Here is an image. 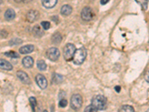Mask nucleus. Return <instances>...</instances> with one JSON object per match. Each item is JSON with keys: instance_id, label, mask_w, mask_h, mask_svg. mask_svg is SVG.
Masks as SVG:
<instances>
[{"instance_id": "nucleus-1", "label": "nucleus", "mask_w": 149, "mask_h": 112, "mask_svg": "<svg viewBox=\"0 0 149 112\" xmlns=\"http://www.w3.org/2000/svg\"><path fill=\"white\" fill-rule=\"evenodd\" d=\"M92 105L97 110H104L107 108V101L106 98L102 95H97L93 98Z\"/></svg>"}, {"instance_id": "nucleus-2", "label": "nucleus", "mask_w": 149, "mask_h": 112, "mask_svg": "<svg viewBox=\"0 0 149 112\" xmlns=\"http://www.w3.org/2000/svg\"><path fill=\"white\" fill-rule=\"evenodd\" d=\"M86 55H87V52H86V49L84 47H81L79 49H78L74 55V63L77 65H80V64H83L86 59Z\"/></svg>"}, {"instance_id": "nucleus-3", "label": "nucleus", "mask_w": 149, "mask_h": 112, "mask_svg": "<svg viewBox=\"0 0 149 112\" xmlns=\"http://www.w3.org/2000/svg\"><path fill=\"white\" fill-rule=\"evenodd\" d=\"M76 46L72 44H67L63 48V58L66 61H69L73 59L74 55L76 53Z\"/></svg>"}, {"instance_id": "nucleus-4", "label": "nucleus", "mask_w": 149, "mask_h": 112, "mask_svg": "<svg viewBox=\"0 0 149 112\" xmlns=\"http://www.w3.org/2000/svg\"><path fill=\"white\" fill-rule=\"evenodd\" d=\"M83 100L80 94H74L71 97L70 100V105L74 110H78L82 106Z\"/></svg>"}, {"instance_id": "nucleus-5", "label": "nucleus", "mask_w": 149, "mask_h": 112, "mask_svg": "<svg viewBox=\"0 0 149 112\" xmlns=\"http://www.w3.org/2000/svg\"><path fill=\"white\" fill-rule=\"evenodd\" d=\"M60 51L59 49L55 48V47H52L49 48L48 50L46 51V57L49 58V60L52 61H58V58L60 57Z\"/></svg>"}, {"instance_id": "nucleus-6", "label": "nucleus", "mask_w": 149, "mask_h": 112, "mask_svg": "<svg viewBox=\"0 0 149 112\" xmlns=\"http://www.w3.org/2000/svg\"><path fill=\"white\" fill-rule=\"evenodd\" d=\"M81 18L85 21H90L93 17V11L90 7H85L83 8L81 13Z\"/></svg>"}, {"instance_id": "nucleus-7", "label": "nucleus", "mask_w": 149, "mask_h": 112, "mask_svg": "<svg viewBox=\"0 0 149 112\" xmlns=\"http://www.w3.org/2000/svg\"><path fill=\"white\" fill-rule=\"evenodd\" d=\"M35 79H36L37 84V85L40 87V88L41 89L46 88L47 85H48V81H47L45 76H43V75L41 74H38L37 75Z\"/></svg>"}, {"instance_id": "nucleus-8", "label": "nucleus", "mask_w": 149, "mask_h": 112, "mask_svg": "<svg viewBox=\"0 0 149 112\" xmlns=\"http://www.w3.org/2000/svg\"><path fill=\"white\" fill-rule=\"evenodd\" d=\"M40 16V13L36 10H31L27 14V20L30 23L35 22Z\"/></svg>"}, {"instance_id": "nucleus-9", "label": "nucleus", "mask_w": 149, "mask_h": 112, "mask_svg": "<svg viewBox=\"0 0 149 112\" xmlns=\"http://www.w3.org/2000/svg\"><path fill=\"white\" fill-rule=\"evenodd\" d=\"M16 75H17V77L19 78V79L22 82H23L24 84H25V85H29L31 83L30 79H29V76L25 72H23V71H18Z\"/></svg>"}, {"instance_id": "nucleus-10", "label": "nucleus", "mask_w": 149, "mask_h": 112, "mask_svg": "<svg viewBox=\"0 0 149 112\" xmlns=\"http://www.w3.org/2000/svg\"><path fill=\"white\" fill-rule=\"evenodd\" d=\"M33 34L35 38H41L44 34L43 29H42L41 25H35L33 29Z\"/></svg>"}, {"instance_id": "nucleus-11", "label": "nucleus", "mask_w": 149, "mask_h": 112, "mask_svg": "<svg viewBox=\"0 0 149 112\" xmlns=\"http://www.w3.org/2000/svg\"><path fill=\"white\" fill-rule=\"evenodd\" d=\"M22 64L26 68H31L34 65V60L30 56H26L22 59Z\"/></svg>"}, {"instance_id": "nucleus-12", "label": "nucleus", "mask_w": 149, "mask_h": 112, "mask_svg": "<svg viewBox=\"0 0 149 112\" xmlns=\"http://www.w3.org/2000/svg\"><path fill=\"white\" fill-rule=\"evenodd\" d=\"M34 49V46L33 45H25L24 46H22L20 49V53L21 54H29L32 53Z\"/></svg>"}, {"instance_id": "nucleus-13", "label": "nucleus", "mask_w": 149, "mask_h": 112, "mask_svg": "<svg viewBox=\"0 0 149 112\" xmlns=\"http://www.w3.org/2000/svg\"><path fill=\"white\" fill-rule=\"evenodd\" d=\"M0 69L5 70H11L13 69V66L11 63L5 60L0 59Z\"/></svg>"}, {"instance_id": "nucleus-14", "label": "nucleus", "mask_w": 149, "mask_h": 112, "mask_svg": "<svg viewBox=\"0 0 149 112\" xmlns=\"http://www.w3.org/2000/svg\"><path fill=\"white\" fill-rule=\"evenodd\" d=\"M72 11V7L69 5H64L63 7L61 8V13L62 15H64V16H68V15L71 14V13Z\"/></svg>"}, {"instance_id": "nucleus-15", "label": "nucleus", "mask_w": 149, "mask_h": 112, "mask_svg": "<svg viewBox=\"0 0 149 112\" xmlns=\"http://www.w3.org/2000/svg\"><path fill=\"white\" fill-rule=\"evenodd\" d=\"M16 16V13L11 8L7 9L5 13V18L7 20H12L15 18Z\"/></svg>"}, {"instance_id": "nucleus-16", "label": "nucleus", "mask_w": 149, "mask_h": 112, "mask_svg": "<svg viewBox=\"0 0 149 112\" xmlns=\"http://www.w3.org/2000/svg\"><path fill=\"white\" fill-rule=\"evenodd\" d=\"M57 2H58L57 0H45V1L42 2V4L46 8H52L55 5Z\"/></svg>"}, {"instance_id": "nucleus-17", "label": "nucleus", "mask_w": 149, "mask_h": 112, "mask_svg": "<svg viewBox=\"0 0 149 112\" xmlns=\"http://www.w3.org/2000/svg\"><path fill=\"white\" fill-rule=\"evenodd\" d=\"M63 80V77L61 75L57 74V73H54L52 75V82L55 85H58V84L61 83Z\"/></svg>"}, {"instance_id": "nucleus-18", "label": "nucleus", "mask_w": 149, "mask_h": 112, "mask_svg": "<svg viewBox=\"0 0 149 112\" xmlns=\"http://www.w3.org/2000/svg\"><path fill=\"white\" fill-rule=\"evenodd\" d=\"M61 40H62V35L59 32H57L53 34V36L52 38V41L53 44H58L61 43Z\"/></svg>"}, {"instance_id": "nucleus-19", "label": "nucleus", "mask_w": 149, "mask_h": 112, "mask_svg": "<svg viewBox=\"0 0 149 112\" xmlns=\"http://www.w3.org/2000/svg\"><path fill=\"white\" fill-rule=\"evenodd\" d=\"M119 112H135L134 109L131 105H123V106L119 109Z\"/></svg>"}, {"instance_id": "nucleus-20", "label": "nucleus", "mask_w": 149, "mask_h": 112, "mask_svg": "<svg viewBox=\"0 0 149 112\" xmlns=\"http://www.w3.org/2000/svg\"><path fill=\"white\" fill-rule=\"evenodd\" d=\"M37 64L38 69L40 70H45L46 69V62L43 60H39Z\"/></svg>"}, {"instance_id": "nucleus-21", "label": "nucleus", "mask_w": 149, "mask_h": 112, "mask_svg": "<svg viewBox=\"0 0 149 112\" xmlns=\"http://www.w3.org/2000/svg\"><path fill=\"white\" fill-rule=\"evenodd\" d=\"M29 101H30L33 112H35V108H36L37 104V103L36 99H35L34 97H33V96H31V97H30V99H29Z\"/></svg>"}, {"instance_id": "nucleus-22", "label": "nucleus", "mask_w": 149, "mask_h": 112, "mask_svg": "<svg viewBox=\"0 0 149 112\" xmlns=\"http://www.w3.org/2000/svg\"><path fill=\"white\" fill-rule=\"evenodd\" d=\"M40 25H41V27L43 28L44 30H48V29H49V28H50L51 26L50 23L48 22V21H43Z\"/></svg>"}, {"instance_id": "nucleus-23", "label": "nucleus", "mask_w": 149, "mask_h": 112, "mask_svg": "<svg viewBox=\"0 0 149 112\" xmlns=\"http://www.w3.org/2000/svg\"><path fill=\"white\" fill-rule=\"evenodd\" d=\"M97 111H98L97 109H95V107H94L93 105H88L84 110V112H97Z\"/></svg>"}, {"instance_id": "nucleus-24", "label": "nucleus", "mask_w": 149, "mask_h": 112, "mask_svg": "<svg viewBox=\"0 0 149 112\" xmlns=\"http://www.w3.org/2000/svg\"><path fill=\"white\" fill-rule=\"evenodd\" d=\"M5 55L7 57H11V58H19L20 57V55L15 52H7V53H5Z\"/></svg>"}, {"instance_id": "nucleus-25", "label": "nucleus", "mask_w": 149, "mask_h": 112, "mask_svg": "<svg viewBox=\"0 0 149 112\" xmlns=\"http://www.w3.org/2000/svg\"><path fill=\"white\" fill-rule=\"evenodd\" d=\"M67 104H68V102H67V100L63 99V100H61V101H60L59 106L61 107V108H65V107L67 105Z\"/></svg>"}, {"instance_id": "nucleus-26", "label": "nucleus", "mask_w": 149, "mask_h": 112, "mask_svg": "<svg viewBox=\"0 0 149 112\" xmlns=\"http://www.w3.org/2000/svg\"><path fill=\"white\" fill-rule=\"evenodd\" d=\"M146 81L149 82V71L148 72H146Z\"/></svg>"}, {"instance_id": "nucleus-27", "label": "nucleus", "mask_w": 149, "mask_h": 112, "mask_svg": "<svg viewBox=\"0 0 149 112\" xmlns=\"http://www.w3.org/2000/svg\"><path fill=\"white\" fill-rule=\"evenodd\" d=\"M108 2V0H102V1H101V5H105Z\"/></svg>"}, {"instance_id": "nucleus-28", "label": "nucleus", "mask_w": 149, "mask_h": 112, "mask_svg": "<svg viewBox=\"0 0 149 112\" xmlns=\"http://www.w3.org/2000/svg\"><path fill=\"white\" fill-rule=\"evenodd\" d=\"M115 90H116L117 92H119V91H120V90H121V87H119V86H116V87H115Z\"/></svg>"}, {"instance_id": "nucleus-29", "label": "nucleus", "mask_w": 149, "mask_h": 112, "mask_svg": "<svg viewBox=\"0 0 149 112\" xmlns=\"http://www.w3.org/2000/svg\"><path fill=\"white\" fill-rule=\"evenodd\" d=\"M43 112H48V111H47L46 110H44V111H43Z\"/></svg>"}, {"instance_id": "nucleus-30", "label": "nucleus", "mask_w": 149, "mask_h": 112, "mask_svg": "<svg viewBox=\"0 0 149 112\" xmlns=\"http://www.w3.org/2000/svg\"><path fill=\"white\" fill-rule=\"evenodd\" d=\"M146 112H149V109H148V110L147 111H146Z\"/></svg>"}]
</instances>
